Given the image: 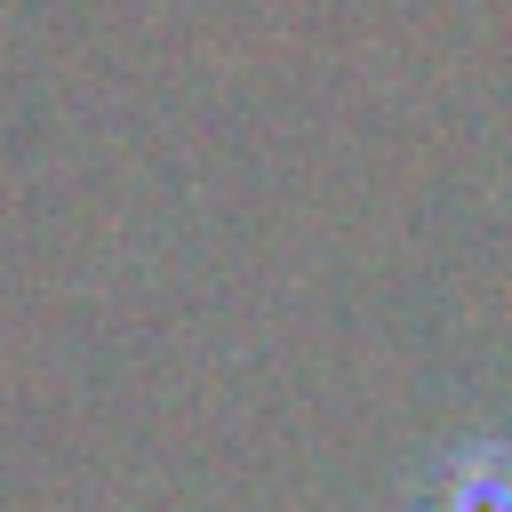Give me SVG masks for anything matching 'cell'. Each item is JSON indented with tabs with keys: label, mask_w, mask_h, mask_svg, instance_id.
I'll use <instances>...</instances> for the list:
<instances>
[{
	"label": "cell",
	"mask_w": 512,
	"mask_h": 512,
	"mask_svg": "<svg viewBox=\"0 0 512 512\" xmlns=\"http://www.w3.org/2000/svg\"><path fill=\"white\" fill-rule=\"evenodd\" d=\"M432 512H512V448L472 440V448L432 480Z\"/></svg>",
	"instance_id": "6da1fadb"
}]
</instances>
